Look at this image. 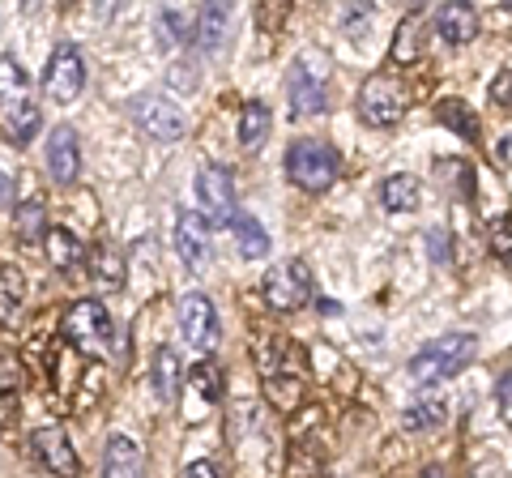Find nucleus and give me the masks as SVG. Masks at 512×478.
I'll return each mask as SVG.
<instances>
[{"instance_id": "a878e982", "label": "nucleus", "mask_w": 512, "mask_h": 478, "mask_svg": "<svg viewBox=\"0 0 512 478\" xmlns=\"http://www.w3.org/2000/svg\"><path fill=\"white\" fill-rule=\"evenodd\" d=\"M26 86H30V77L22 69V60L18 56H0V103H26Z\"/></svg>"}, {"instance_id": "a19ab883", "label": "nucleus", "mask_w": 512, "mask_h": 478, "mask_svg": "<svg viewBox=\"0 0 512 478\" xmlns=\"http://www.w3.org/2000/svg\"><path fill=\"white\" fill-rule=\"evenodd\" d=\"M0 205H13V180L0 171Z\"/></svg>"}, {"instance_id": "ddd939ff", "label": "nucleus", "mask_w": 512, "mask_h": 478, "mask_svg": "<svg viewBox=\"0 0 512 478\" xmlns=\"http://www.w3.org/2000/svg\"><path fill=\"white\" fill-rule=\"evenodd\" d=\"M77 171H82V146H77V133L69 124L52 129V141H47V175L56 184H73Z\"/></svg>"}, {"instance_id": "a211bd4d", "label": "nucleus", "mask_w": 512, "mask_h": 478, "mask_svg": "<svg viewBox=\"0 0 512 478\" xmlns=\"http://www.w3.org/2000/svg\"><path fill=\"white\" fill-rule=\"evenodd\" d=\"M192 22H197V13H188L180 5H163L154 13V39L158 47H180L192 39Z\"/></svg>"}, {"instance_id": "58836bf2", "label": "nucleus", "mask_w": 512, "mask_h": 478, "mask_svg": "<svg viewBox=\"0 0 512 478\" xmlns=\"http://www.w3.org/2000/svg\"><path fill=\"white\" fill-rule=\"evenodd\" d=\"M372 26V9H346V30L355 35V30H367Z\"/></svg>"}, {"instance_id": "4c0bfd02", "label": "nucleus", "mask_w": 512, "mask_h": 478, "mask_svg": "<svg viewBox=\"0 0 512 478\" xmlns=\"http://www.w3.org/2000/svg\"><path fill=\"white\" fill-rule=\"evenodd\" d=\"M508 372L500 376V380H495V397H500V414H504V419H508V414H512V385H508Z\"/></svg>"}, {"instance_id": "72a5a7b5", "label": "nucleus", "mask_w": 512, "mask_h": 478, "mask_svg": "<svg viewBox=\"0 0 512 478\" xmlns=\"http://www.w3.org/2000/svg\"><path fill=\"white\" fill-rule=\"evenodd\" d=\"M491 252L500 257V265H508V257H512V227H508V218H500L491 227Z\"/></svg>"}, {"instance_id": "6e6552de", "label": "nucleus", "mask_w": 512, "mask_h": 478, "mask_svg": "<svg viewBox=\"0 0 512 478\" xmlns=\"http://www.w3.org/2000/svg\"><path fill=\"white\" fill-rule=\"evenodd\" d=\"M197 201H201V222H214V227H231L235 210V180L222 163H210L197 175Z\"/></svg>"}, {"instance_id": "c03bdc74", "label": "nucleus", "mask_w": 512, "mask_h": 478, "mask_svg": "<svg viewBox=\"0 0 512 478\" xmlns=\"http://www.w3.org/2000/svg\"><path fill=\"white\" fill-rule=\"evenodd\" d=\"M419 478H444V470H440V466H427Z\"/></svg>"}, {"instance_id": "5701e85b", "label": "nucleus", "mask_w": 512, "mask_h": 478, "mask_svg": "<svg viewBox=\"0 0 512 478\" xmlns=\"http://www.w3.org/2000/svg\"><path fill=\"white\" fill-rule=\"evenodd\" d=\"M43 244H47V261H52L56 269H73V265L86 261V244L73 231H64V227H47Z\"/></svg>"}, {"instance_id": "2f4dec72", "label": "nucleus", "mask_w": 512, "mask_h": 478, "mask_svg": "<svg viewBox=\"0 0 512 478\" xmlns=\"http://www.w3.org/2000/svg\"><path fill=\"white\" fill-rule=\"evenodd\" d=\"M90 265H94V274H99V282H111V286H120L124 278V261H120V252L111 248V244H94V252H86Z\"/></svg>"}, {"instance_id": "0eeeda50", "label": "nucleus", "mask_w": 512, "mask_h": 478, "mask_svg": "<svg viewBox=\"0 0 512 478\" xmlns=\"http://www.w3.org/2000/svg\"><path fill=\"white\" fill-rule=\"evenodd\" d=\"M265 304L274 312H299L312 299V274L303 261H282L265 274Z\"/></svg>"}, {"instance_id": "37998d69", "label": "nucleus", "mask_w": 512, "mask_h": 478, "mask_svg": "<svg viewBox=\"0 0 512 478\" xmlns=\"http://www.w3.org/2000/svg\"><path fill=\"white\" fill-rule=\"evenodd\" d=\"M320 312H325V316H338L342 308H338V304H333V299H320Z\"/></svg>"}, {"instance_id": "b1692460", "label": "nucleus", "mask_w": 512, "mask_h": 478, "mask_svg": "<svg viewBox=\"0 0 512 478\" xmlns=\"http://www.w3.org/2000/svg\"><path fill=\"white\" fill-rule=\"evenodd\" d=\"M22 295H26L22 269H18V265H0V325H13V321H18Z\"/></svg>"}, {"instance_id": "79ce46f5", "label": "nucleus", "mask_w": 512, "mask_h": 478, "mask_svg": "<svg viewBox=\"0 0 512 478\" xmlns=\"http://www.w3.org/2000/svg\"><path fill=\"white\" fill-rule=\"evenodd\" d=\"M491 154L500 158V167H508V137H500V141H495V146H491Z\"/></svg>"}, {"instance_id": "c9c22d12", "label": "nucleus", "mask_w": 512, "mask_h": 478, "mask_svg": "<svg viewBox=\"0 0 512 478\" xmlns=\"http://www.w3.org/2000/svg\"><path fill=\"white\" fill-rule=\"evenodd\" d=\"M427 252H431V261H448L453 252H448V231L436 227V231H427Z\"/></svg>"}, {"instance_id": "c756f323", "label": "nucleus", "mask_w": 512, "mask_h": 478, "mask_svg": "<svg viewBox=\"0 0 512 478\" xmlns=\"http://www.w3.org/2000/svg\"><path fill=\"white\" fill-rule=\"evenodd\" d=\"M39 124H43V116H39V107H35V103L9 107V137L18 141V146H26V141L39 133Z\"/></svg>"}, {"instance_id": "39448f33", "label": "nucleus", "mask_w": 512, "mask_h": 478, "mask_svg": "<svg viewBox=\"0 0 512 478\" xmlns=\"http://www.w3.org/2000/svg\"><path fill=\"white\" fill-rule=\"evenodd\" d=\"M43 90L52 103H73L77 94L86 90V56L77 43H56L52 56H47V69H43Z\"/></svg>"}, {"instance_id": "f8f14e48", "label": "nucleus", "mask_w": 512, "mask_h": 478, "mask_svg": "<svg viewBox=\"0 0 512 478\" xmlns=\"http://www.w3.org/2000/svg\"><path fill=\"white\" fill-rule=\"evenodd\" d=\"M427 30H431V13L427 9H410L402 22H397L393 35V65H419L427 52Z\"/></svg>"}, {"instance_id": "aec40b11", "label": "nucleus", "mask_w": 512, "mask_h": 478, "mask_svg": "<svg viewBox=\"0 0 512 478\" xmlns=\"http://www.w3.org/2000/svg\"><path fill=\"white\" fill-rule=\"evenodd\" d=\"M269 133H274V116H269V107L261 99H252L244 107V116H239V146L244 150H265Z\"/></svg>"}, {"instance_id": "4468645a", "label": "nucleus", "mask_w": 512, "mask_h": 478, "mask_svg": "<svg viewBox=\"0 0 512 478\" xmlns=\"http://www.w3.org/2000/svg\"><path fill=\"white\" fill-rule=\"evenodd\" d=\"M175 252H180V261L188 269H205V265H210V235H205L201 214L184 210L180 218H175Z\"/></svg>"}, {"instance_id": "f704fd0d", "label": "nucleus", "mask_w": 512, "mask_h": 478, "mask_svg": "<svg viewBox=\"0 0 512 478\" xmlns=\"http://www.w3.org/2000/svg\"><path fill=\"white\" fill-rule=\"evenodd\" d=\"M18 414H22L18 393H13V389H0V432H9V427L18 423Z\"/></svg>"}, {"instance_id": "f257e3e1", "label": "nucleus", "mask_w": 512, "mask_h": 478, "mask_svg": "<svg viewBox=\"0 0 512 478\" xmlns=\"http://www.w3.org/2000/svg\"><path fill=\"white\" fill-rule=\"evenodd\" d=\"M474 346H478L474 333H444V338L427 342L419 355L410 359L406 372H410L414 385H440V380L457 376L474 359Z\"/></svg>"}, {"instance_id": "412c9836", "label": "nucleus", "mask_w": 512, "mask_h": 478, "mask_svg": "<svg viewBox=\"0 0 512 478\" xmlns=\"http://www.w3.org/2000/svg\"><path fill=\"white\" fill-rule=\"evenodd\" d=\"M227 22H231V9L227 5H205L192 22V39H197L201 52H218L222 35H227Z\"/></svg>"}, {"instance_id": "bb28decb", "label": "nucleus", "mask_w": 512, "mask_h": 478, "mask_svg": "<svg viewBox=\"0 0 512 478\" xmlns=\"http://www.w3.org/2000/svg\"><path fill=\"white\" fill-rule=\"evenodd\" d=\"M188 385L201 393V402H218L222 397V372H218V363L214 359H201L197 368H188Z\"/></svg>"}, {"instance_id": "9b49d317", "label": "nucleus", "mask_w": 512, "mask_h": 478, "mask_svg": "<svg viewBox=\"0 0 512 478\" xmlns=\"http://www.w3.org/2000/svg\"><path fill=\"white\" fill-rule=\"evenodd\" d=\"M30 453L56 478H77V453H73L69 436H64V427H39V432L30 436Z\"/></svg>"}, {"instance_id": "ea45409f", "label": "nucleus", "mask_w": 512, "mask_h": 478, "mask_svg": "<svg viewBox=\"0 0 512 478\" xmlns=\"http://www.w3.org/2000/svg\"><path fill=\"white\" fill-rule=\"evenodd\" d=\"M180 478H222V474H218L214 461H192V466H188Z\"/></svg>"}, {"instance_id": "dca6fc26", "label": "nucleus", "mask_w": 512, "mask_h": 478, "mask_svg": "<svg viewBox=\"0 0 512 478\" xmlns=\"http://www.w3.org/2000/svg\"><path fill=\"white\" fill-rule=\"evenodd\" d=\"M180 385H184V363L175 355V346H163L154 355V368H150V389L163 406H171L180 397Z\"/></svg>"}, {"instance_id": "7ed1b4c3", "label": "nucleus", "mask_w": 512, "mask_h": 478, "mask_svg": "<svg viewBox=\"0 0 512 478\" xmlns=\"http://www.w3.org/2000/svg\"><path fill=\"white\" fill-rule=\"evenodd\" d=\"M325 73H329V60L320 52H303L291 65V77H286V103H291L295 120H308V116H320V111H325V99H329Z\"/></svg>"}, {"instance_id": "e433bc0d", "label": "nucleus", "mask_w": 512, "mask_h": 478, "mask_svg": "<svg viewBox=\"0 0 512 478\" xmlns=\"http://www.w3.org/2000/svg\"><path fill=\"white\" fill-rule=\"evenodd\" d=\"M508 69H500V77L491 82V107H500V111H508Z\"/></svg>"}, {"instance_id": "f3484780", "label": "nucleus", "mask_w": 512, "mask_h": 478, "mask_svg": "<svg viewBox=\"0 0 512 478\" xmlns=\"http://www.w3.org/2000/svg\"><path fill=\"white\" fill-rule=\"evenodd\" d=\"M419 201H423V184H419V175H410V171H397L380 184V205L389 214H414Z\"/></svg>"}, {"instance_id": "c85d7f7f", "label": "nucleus", "mask_w": 512, "mask_h": 478, "mask_svg": "<svg viewBox=\"0 0 512 478\" xmlns=\"http://www.w3.org/2000/svg\"><path fill=\"white\" fill-rule=\"evenodd\" d=\"M265 397L274 402L278 410H291L299 406V397H303V385H299V376H282V372H269L265 380Z\"/></svg>"}, {"instance_id": "1a4fd4ad", "label": "nucleus", "mask_w": 512, "mask_h": 478, "mask_svg": "<svg viewBox=\"0 0 512 478\" xmlns=\"http://www.w3.org/2000/svg\"><path fill=\"white\" fill-rule=\"evenodd\" d=\"M133 120H137V129L154 141H180L188 129V116L171 99H163V94H137Z\"/></svg>"}, {"instance_id": "2eb2a0df", "label": "nucleus", "mask_w": 512, "mask_h": 478, "mask_svg": "<svg viewBox=\"0 0 512 478\" xmlns=\"http://www.w3.org/2000/svg\"><path fill=\"white\" fill-rule=\"evenodd\" d=\"M103 478H146V457L128 436H111L103 449Z\"/></svg>"}, {"instance_id": "cd10ccee", "label": "nucleus", "mask_w": 512, "mask_h": 478, "mask_svg": "<svg viewBox=\"0 0 512 478\" xmlns=\"http://www.w3.org/2000/svg\"><path fill=\"white\" fill-rule=\"evenodd\" d=\"M436 116L448 124L453 133H461L466 141H478V120L470 116V107L466 103H457V99H444L440 107H436Z\"/></svg>"}, {"instance_id": "393cba45", "label": "nucleus", "mask_w": 512, "mask_h": 478, "mask_svg": "<svg viewBox=\"0 0 512 478\" xmlns=\"http://www.w3.org/2000/svg\"><path fill=\"white\" fill-rule=\"evenodd\" d=\"M444 397H419V402H410L406 414H402V427L406 432H436V427L444 423Z\"/></svg>"}, {"instance_id": "7c9ffc66", "label": "nucleus", "mask_w": 512, "mask_h": 478, "mask_svg": "<svg viewBox=\"0 0 512 478\" xmlns=\"http://www.w3.org/2000/svg\"><path fill=\"white\" fill-rule=\"evenodd\" d=\"M18 235L26 239V244H39V239L47 235V210H43L39 197H30L18 210Z\"/></svg>"}, {"instance_id": "9d476101", "label": "nucleus", "mask_w": 512, "mask_h": 478, "mask_svg": "<svg viewBox=\"0 0 512 478\" xmlns=\"http://www.w3.org/2000/svg\"><path fill=\"white\" fill-rule=\"evenodd\" d=\"M180 333H184V342L188 346H197V350H210L218 346V312H214V304H210V295H201V291H192V295H184L180 299Z\"/></svg>"}, {"instance_id": "f03ea898", "label": "nucleus", "mask_w": 512, "mask_h": 478, "mask_svg": "<svg viewBox=\"0 0 512 478\" xmlns=\"http://www.w3.org/2000/svg\"><path fill=\"white\" fill-rule=\"evenodd\" d=\"M338 175V154H333L325 141L316 137H299L286 150V180L299 184L303 193H325Z\"/></svg>"}, {"instance_id": "4be33fe9", "label": "nucleus", "mask_w": 512, "mask_h": 478, "mask_svg": "<svg viewBox=\"0 0 512 478\" xmlns=\"http://www.w3.org/2000/svg\"><path fill=\"white\" fill-rule=\"evenodd\" d=\"M231 231H235V244H239V257H244V261L269 257V231L252 214H235L231 218Z\"/></svg>"}, {"instance_id": "20e7f679", "label": "nucleus", "mask_w": 512, "mask_h": 478, "mask_svg": "<svg viewBox=\"0 0 512 478\" xmlns=\"http://www.w3.org/2000/svg\"><path fill=\"white\" fill-rule=\"evenodd\" d=\"M64 338L82 350V355H103V350L116 342L111 312L99 304V299H77V304L64 312Z\"/></svg>"}, {"instance_id": "423d86ee", "label": "nucleus", "mask_w": 512, "mask_h": 478, "mask_svg": "<svg viewBox=\"0 0 512 478\" xmlns=\"http://www.w3.org/2000/svg\"><path fill=\"white\" fill-rule=\"evenodd\" d=\"M402 116H406V86L389 73L367 77L359 90V120L372 124V129H389Z\"/></svg>"}, {"instance_id": "6ab92c4d", "label": "nucleus", "mask_w": 512, "mask_h": 478, "mask_svg": "<svg viewBox=\"0 0 512 478\" xmlns=\"http://www.w3.org/2000/svg\"><path fill=\"white\" fill-rule=\"evenodd\" d=\"M436 30H440L444 43L461 47V43H470V39L478 35V13H474L470 5H444V9L436 13Z\"/></svg>"}, {"instance_id": "473e14b6", "label": "nucleus", "mask_w": 512, "mask_h": 478, "mask_svg": "<svg viewBox=\"0 0 512 478\" xmlns=\"http://www.w3.org/2000/svg\"><path fill=\"white\" fill-rule=\"evenodd\" d=\"M167 86H171V90H180V94H184V90L192 94V90L201 86V73H197V65H192V60H175L171 73H167Z\"/></svg>"}]
</instances>
